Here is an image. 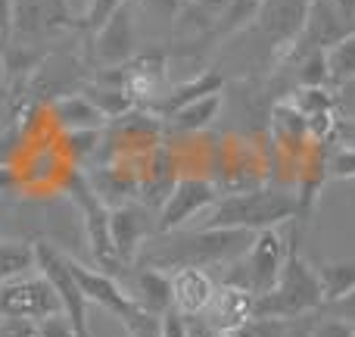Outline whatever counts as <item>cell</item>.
<instances>
[{
  "mask_svg": "<svg viewBox=\"0 0 355 337\" xmlns=\"http://www.w3.org/2000/svg\"><path fill=\"white\" fill-rule=\"evenodd\" d=\"M252 244V231L234 228H178L162 234L156 244H144L137 253L141 265L147 269H206V265L234 263Z\"/></svg>",
  "mask_w": 355,
  "mask_h": 337,
  "instance_id": "cell-1",
  "label": "cell"
},
{
  "mask_svg": "<svg viewBox=\"0 0 355 337\" xmlns=\"http://www.w3.org/2000/svg\"><path fill=\"white\" fill-rule=\"evenodd\" d=\"M200 219L202 222H193L190 228H234V231L256 234L300 219V203H296V194L259 184L237 194H218V200Z\"/></svg>",
  "mask_w": 355,
  "mask_h": 337,
  "instance_id": "cell-2",
  "label": "cell"
},
{
  "mask_svg": "<svg viewBox=\"0 0 355 337\" xmlns=\"http://www.w3.org/2000/svg\"><path fill=\"white\" fill-rule=\"evenodd\" d=\"M321 306H324V300H321L318 272L300 256V247L290 244L277 281L265 294H259L256 303H252V319L296 322Z\"/></svg>",
  "mask_w": 355,
  "mask_h": 337,
  "instance_id": "cell-3",
  "label": "cell"
},
{
  "mask_svg": "<svg viewBox=\"0 0 355 337\" xmlns=\"http://www.w3.org/2000/svg\"><path fill=\"white\" fill-rule=\"evenodd\" d=\"M66 194L72 197V203L78 206L81 219H85V231H87V244H91V256L94 265L106 275H119L122 265L116 259V250H112V238H110V206L97 197V190L91 188L85 172L72 169L66 175Z\"/></svg>",
  "mask_w": 355,
  "mask_h": 337,
  "instance_id": "cell-4",
  "label": "cell"
},
{
  "mask_svg": "<svg viewBox=\"0 0 355 337\" xmlns=\"http://www.w3.org/2000/svg\"><path fill=\"white\" fill-rule=\"evenodd\" d=\"M35 265L41 269V275L50 281L56 300L62 306V319L72 325V331L78 337H91V325H87V297L81 290L78 278L72 272L66 253H60L53 244H35Z\"/></svg>",
  "mask_w": 355,
  "mask_h": 337,
  "instance_id": "cell-5",
  "label": "cell"
},
{
  "mask_svg": "<svg viewBox=\"0 0 355 337\" xmlns=\"http://www.w3.org/2000/svg\"><path fill=\"white\" fill-rule=\"evenodd\" d=\"M218 200V188L209 175H193L187 172L175 181V188L168 190V197L162 200L159 206V234H168V231H178V228H190L202 213H206L212 203Z\"/></svg>",
  "mask_w": 355,
  "mask_h": 337,
  "instance_id": "cell-6",
  "label": "cell"
},
{
  "mask_svg": "<svg viewBox=\"0 0 355 337\" xmlns=\"http://www.w3.org/2000/svg\"><path fill=\"white\" fill-rule=\"evenodd\" d=\"M50 315H62V306L44 275H19L0 284V319L44 322Z\"/></svg>",
  "mask_w": 355,
  "mask_h": 337,
  "instance_id": "cell-7",
  "label": "cell"
},
{
  "mask_svg": "<svg viewBox=\"0 0 355 337\" xmlns=\"http://www.w3.org/2000/svg\"><path fill=\"white\" fill-rule=\"evenodd\" d=\"M349 31H352V25L334 10L331 0H312L306 10V22H302L300 35L293 38L290 54L302 56V54H309V50H327L343 35H349Z\"/></svg>",
  "mask_w": 355,
  "mask_h": 337,
  "instance_id": "cell-8",
  "label": "cell"
},
{
  "mask_svg": "<svg viewBox=\"0 0 355 337\" xmlns=\"http://www.w3.org/2000/svg\"><path fill=\"white\" fill-rule=\"evenodd\" d=\"M147 234H150V219L144 206H137V203L110 206V238L122 269L137 263V253L147 244Z\"/></svg>",
  "mask_w": 355,
  "mask_h": 337,
  "instance_id": "cell-9",
  "label": "cell"
},
{
  "mask_svg": "<svg viewBox=\"0 0 355 337\" xmlns=\"http://www.w3.org/2000/svg\"><path fill=\"white\" fill-rule=\"evenodd\" d=\"M137 54V28L131 6H119L97 31H94V56L106 66H125Z\"/></svg>",
  "mask_w": 355,
  "mask_h": 337,
  "instance_id": "cell-10",
  "label": "cell"
},
{
  "mask_svg": "<svg viewBox=\"0 0 355 337\" xmlns=\"http://www.w3.org/2000/svg\"><path fill=\"white\" fill-rule=\"evenodd\" d=\"M172 284V309L181 319H202L215 294V281L206 269H175L168 275Z\"/></svg>",
  "mask_w": 355,
  "mask_h": 337,
  "instance_id": "cell-11",
  "label": "cell"
},
{
  "mask_svg": "<svg viewBox=\"0 0 355 337\" xmlns=\"http://www.w3.org/2000/svg\"><path fill=\"white\" fill-rule=\"evenodd\" d=\"M252 303H256V297L250 290L234 288V284H215L212 303L202 313L206 325L212 331H237L252 319Z\"/></svg>",
  "mask_w": 355,
  "mask_h": 337,
  "instance_id": "cell-12",
  "label": "cell"
},
{
  "mask_svg": "<svg viewBox=\"0 0 355 337\" xmlns=\"http://www.w3.org/2000/svg\"><path fill=\"white\" fill-rule=\"evenodd\" d=\"M60 28H75V19L62 16L47 0H12V35L16 38H37Z\"/></svg>",
  "mask_w": 355,
  "mask_h": 337,
  "instance_id": "cell-13",
  "label": "cell"
},
{
  "mask_svg": "<svg viewBox=\"0 0 355 337\" xmlns=\"http://www.w3.org/2000/svg\"><path fill=\"white\" fill-rule=\"evenodd\" d=\"M125 91L141 100H159L166 94V56L162 54H135V60L125 63Z\"/></svg>",
  "mask_w": 355,
  "mask_h": 337,
  "instance_id": "cell-14",
  "label": "cell"
},
{
  "mask_svg": "<svg viewBox=\"0 0 355 337\" xmlns=\"http://www.w3.org/2000/svg\"><path fill=\"white\" fill-rule=\"evenodd\" d=\"M47 119L60 131H100L106 125L103 113H100L85 94H66V97H56L47 110Z\"/></svg>",
  "mask_w": 355,
  "mask_h": 337,
  "instance_id": "cell-15",
  "label": "cell"
},
{
  "mask_svg": "<svg viewBox=\"0 0 355 337\" xmlns=\"http://www.w3.org/2000/svg\"><path fill=\"white\" fill-rule=\"evenodd\" d=\"M221 88H225V75L221 72H215V69L200 72L190 81H181V85L168 88V91L156 100V116L168 119L172 113H178L187 104H193V100H202V97H209V94H221Z\"/></svg>",
  "mask_w": 355,
  "mask_h": 337,
  "instance_id": "cell-16",
  "label": "cell"
},
{
  "mask_svg": "<svg viewBox=\"0 0 355 337\" xmlns=\"http://www.w3.org/2000/svg\"><path fill=\"white\" fill-rule=\"evenodd\" d=\"M128 294L135 297L144 313L156 315V319H162V315L172 309V284H168L166 272H159V269L141 265L135 275V288H131Z\"/></svg>",
  "mask_w": 355,
  "mask_h": 337,
  "instance_id": "cell-17",
  "label": "cell"
},
{
  "mask_svg": "<svg viewBox=\"0 0 355 337\" xmlns=\"http://www.w3.org/2000/svg\"><path fill=\"white\" fill-rule=\"evenodd\" d=\"M221 104H225L221 94H209V97H202V100H193V104L181 106L178 113L168 116V129L178 131V135H196V131L209 129V125L218 119Z\"/></svg>",
  "mask_w": 355,
  "mask_h": 337,
  "instance_id": "cell-18",
  "label": "cell"
},
{
  "mask_svg": "<svg viewBox=\"0 0 355 337\" xmlns=\"http://www.w3.org/2000/svg\"><path fill=\"white\" fill-rule=\"evenodd\" d=\"M321 284V300L324 306L337 303L340 297H346L355 290V259H337V263H321L315 265Z\"/></svg>",
  "mask_w": 355,
  "mask_h": 337,
  "instance_id": "cell-19",
  "label": "cell"
},
{
  "mask_svg": "<svg viewBox=\"0 0 355 337\" xmlns=\"http://www.w3.org/2000/svg\"><path fill=\"white\" fill-rule=\"evenodd\" d=\"M35 269V244L19 238H0V284Z\"/></svg>",
  "mask_w": 355,
  "mask_h": 337,
  "instance_id": "cell-20",
  "label": "cell"
},
{
  "mask_svg": "<svg viewBox=\"0 0 355 337\" xmlns=\"http://www.w3.org/2000/svg\"><path fill=\"white\" fill-rule=\"evenodd\" d=\"M85 94L87 100H91L94 106H97L100 113H103V119L106 122H112V119H119V116H125L128 110H135V97H131L125 88H112V85H97L94 81L91 88H85Z\"/></svg>",
  "mask_w": 355,
  "mask_h": 337,
  "instance_id": "cell-21",
  "label": "cell"
},
{
  "mask_svg": "<svg viewBox=\"0 0 355 337\" xmlns=\"http://www.w3.org/2000/svg\"><path fill=\"white\" fill-rule=\"evenodd\" d=\"M265 0H231L225 10V16L215 22V38H227V35H237V31H243L246 25L256 22V16L262 13Z\"/></svg>",
  "mask_w": 355,
  "mask_h": 337,
  "instance_id": "cell-22",
  "label": "cell"
},
{
  "mask_svg": "<svg viewBox=\"0 0 355 337\" xmlns=\"http://www.w3.org/2000/svg\"><path fill=\"white\" fill-rule=\"evenodd\" d=\"M327 54V72H331V85H343L355 79V28L343 35L337 44L324 50Z\"/></svg>",
  "mask_w": 355,
  "mask_h": 337,
  "instance_id": "cell-23",
  "label": "cell"
},
{
  "mask_svg": "<svg viewBox=\"0 0 355 337\" xmlns=\"http://www.w3.org/2000/svg\"><path fill=\"white\" fill-rule=\"evenodd\" d=\"M296 79H300V88H327L331 85L324 50H309V54H302L300 69H296Z\"/></svg>",
  "mask_w": 355,
  "mask_h": 337,
  "instance_id": "cell-24",
  "label": "cell"
},
{
  "mask_svg": "<svg viewBox=\"0 0 355 337\" xmlns=\"http://www.w3.org/2000/svg\"><path fill=\"white\" fill-rule=\"evenodd\" d=\"M290 104L302 113V116H312V113H327L337 110V97H334L327 88H300V91L290 97Z\"/></svg>",
  "mask_w": 355,
  "mask_h": 337,
  "instance_id": "cell-25",
  "label": "cell"
},
{
  "mask_svg": "<svg viewBox=\"0 0 355 337\" xmlns=\"http://www.w3.org/2000/svg\"><path fill=\"white\" fill-rule=\"evenodd\" d=\"M100 144V131H62V154L78 166L87 156L97 150Z\"/></svg>",
  "mask_w": 355,
  "mask_h": 337,
  "instance_id": "cell-26",
  "label": "cell"
},
{
  "mask_svg": "<svg viewBox=\"0 0 355 337\" xmlns=\"http://www.w3.org/2000/svg\"><path fill=\"white\" fill-rule=\"evenodd\" d=\"M128 0H87L85 13L81 16H75V28L81 31H97L100 25L106 22V19L112 16V13L119 10V6H125Z\"/></svg>",
  "mask_w": 355,
  "mask_h": 337,
  "instance_id": "cell-27",
  "label": "cell"
},
{
  "mask_svg": "<svg viewBox=\"0 0 355 337\" xmlns=\"http://www.w3.org/2000/svg\"><path fill=\"white\" fill-rule=\"evenodd\" d=\"M327 178L334 181H355V147H343L327 154Z\"/></svg>",
  "mask_w": 355,
  "mask_h": 337,
  "instance_id": "cell-28",
  "label": "cell"
},
{
  "mask_svg": "<svg viewBox=\"0 0 355 337\" xmlns=\"http://www.w3.org/2000/svg\"><path fill=\"white\" fill-rule=\"evenodd\" d=\"M312 337H355V325L337 315H327L318 325H312Z\"/></svg>",
  "mask_w": 355,
  "mask_h": 337,
  "instance_id": "cell-29",
  "label": "cell"
},
{
  "mask_svg": "<svg viewBox=\"0 0 355 337\" xmlns=\"http://www.w3.org/2000/svg\"><path fill=\"white\" fill-rule=\"evenodd\" d=\"M0 337H44V331H41V322L0 319Z\"/></svg>",
  "mask_w": 355,
  "mask_h": 337,
  "instance_id": "cell-30",
  "label": "cell"
},
{
  "mask_svg": "<svg viewBox=\"0 0 355 337\" xmlns=\"http://www.w3.org/2000/svg\"><path fill=\"white\" fill-rule=\"evenodd\" d=\"M337 116L343 119H355V79L343 81V85H337Z\"/></svg>",
  "mask_w": 355,
  "mask_h": 337,
  "instance_id": "cell-31",
  "label": "cell"
},
{
  "mask_svg": "<svg viewBox=\"0 0 355 337\" xmlns=\"http://www.w3.org/2000/svg\"><path fill=\"white\" fill-rule=\"evenodd\" d=\"M187 3L193 6V10L200 13L206 22H212V28H215V22L225 16V10H227V3H231V0H187Z\"/></svg>",
  "mask_w": 355,
  "mask_h": 337,
  "instance_id": "cell-32",
  "label": "cell"
},
{
  "mask_svg": "<svg viewBox=\"0 0 355 337\" xmlns=\"http://www.w3.org/2000/svg\"><path fill=\"white\" fill-rule=\"evenodd\" d=\"M159 337H187V322H184L175 309H168L159 319Z\"/></svg>",
  "mask_w": 355,
  "mask_h": 337,
  "instance_id": "cell-33",
  "label": "cell"
},
{
  "mask_svg": "<svg viewBox=\"0 0 355 337\" xmlns=\"http://www.w3.org/2000/svg\"><path fill=\"white\" fill-rule=\"evenodd\" d=\"M41 331H44V337H78L62 315H50V319H44L41 322Z\"/></svg>",
  "mask_w": 355,
  "mask_h": 337,
  "instance_id": "cell-34",
  "label": "cell"
},
{
  "mask_svg": "<svg viewBox=\"0 0 355 337\" xmlns=\"http://www.w3.org/2000/svg\"><path fill=\"white\" fill-rule=\"evenodd\" d=\"M334 141L343 144V147H355V119H337V131H334Z\"/></svg>",
  "mask_w": 355,
  "mask_h": 337,
  "instance_id": "cell-35",
  "label": "cell"
},
{
  "mask_svg": "<svg viewBox=\"0 0 355 337\" xmlns=\"http://www.w3.org/2000/svg\"><path fill=\"white\" fill-rule=\"evenodd\" d=\"M331 309H334L337 319H346V322H352L355 325V290H349L346 297H340L337 303H331Z\"/></svg>",
  "mask_w": 355,
  "mask_h": 337,
  "instance_id": "cell-36",
  "label": "cell"
},
{
  "mask_svg": "<svg viewBox=\"0 0 355 337\" xmlns=\"http://www.w3.org/2000/svg\"><path fill=\"white\" fill-rule=\"evenodd\" d=\"M12 35V0H0V44H6Z\"/></svg>",
  "mask_w": 355,
  "mask_h": 337,
  "instance_id": "cell-37",
  "label": "cell"
},
{
  "mask_svg": "<svg viewBox=\"0 0 355 337\" xmlns=\"http://www.w3.org/2000/svg\"><path fill=\"white\" fill-rule=\"evenodd\" d=\"M331 3H334V10H337L340 16L355 28V0H331Z\"/></svg>",
  "mask_w": 355,
  "mask_h": 337,
  "instance_id": "cell-38",
  "label": "cell"
},
{
  "mask_svg": "<svg viewBox=\"0 0 355 337\" xmlns=\"http://www.w3.org/2000/svg\"><path fill=\"white\" fill-rule=\"evenodd\" d=\"M281 337H312V328L302 325V322L296 319V322H287V325H284Z\"/></svg>",
  "mask_w": 355,
  "mask_h": 337,
  "instance_id": "cell-39",
  "label": "cell"
},
{
  "mask_svg": "<svg viewBox=\"0 0 355 337\" xmlns=\"http://www.w3.org/2000/svg\"><path fill=\"white\" fill-rule=\"evenodd\" d=\"M50 6H56V10L62 13V16H72L75 19V13H72V6H69V0H47Z\"/></svg>",
  "mask_w": 355,
  "mask_h": 337,
  "instance_id": "cell-40",
  "label": "cell"
},
{
  "mask_svg": "<svg viewBox=\"0 0 355 337\" xmlns=\"http://www.w3.org/2000/svg\"><path fill=\"white\" fill-rule=\"evenodd\" d=\"M3 69H6V63L0 60V88H3Z\"/></svg>",
  "mask_w": 355,
  "mask_h": 337,
  "instance_id": "cell-41",
  "label": "cell"
}]
</instances>
